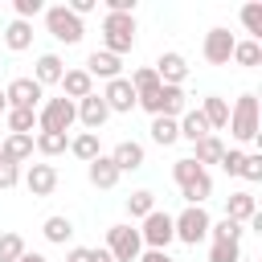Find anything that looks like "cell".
<instances>
[{
  "mask_svg": "<svg viewBox=\"0 0 262 262\" xmlns=\"http://www.w3.org/2000/svg\"><path fill=\"white\" fill-rule=\"evenodd\" d=\"M172 180H176L184 205H205V201L213 196V176H209V168H201L192 156H184V160L172 164Z\"/></svg>",
  "mask_w": 262,
  "mask_h": 262,
  "instance_id": "cell-1",
  "label": "cell"
},
{
  "mask_svg": "<svg viewBox=\"0 0 262 262\" xmlns=\"http://www.w3.org/2000/svg\"><path fill=\"white\" fill-rule=\"evenodd\" d=\"M139 106L151 119H180L188 111V94H184V86H156V90L139 94Z\"/></svg>",
  "mask_w": 262,
  "mask_h": 262,
  "instance_id": "cell-2",
  "label": "cell"
},
{
  "mask_svg": "<svg viewBox=\"0 0 262 262\" xmlns=\"http://www.w3.org/2000/svg\"><path fill=\"white\" fill-rule=\"evenodd\" d=\"M229 131H233L237 143H254L262 135V127H258V94L246 90V94H237L229 102Z\"/></svg>",
  "mask_w": 262,
  "mask_h": 262,
  "instance_id": "cell-3",
  "label": "cell"
},
{
  "mask_svg": "<svg viewBox=\"0 0 262 262\" xmlns=\"http://www.w3.org/2000/svg\"><path fill=\"white\" fill-rule=\"evenodd\" d=\"M102 49L115 53V57L131 53V49H135V16H127V12H106V16H102Z\"/></svg>",
  "mask_w": 262,
  "mask_h": 262,
  "instance_id": "cell-4",
  "label": "cell"
},
{
  "mask_svg": "<svg viewBox=\"0 0 262 262\" xmlns=\"http://www.w3.org/2000/svg\"><path fill=\"white\" fill-rule=\"evenodd\" d=\"M209 225H213V217L205 213V205H184V209L172 217V233H176V242H184V246H201V242L209 237Z\"/></svg>",
  "mask_w": 262,
  "mask_h": 262,
  "instance_id": "cell-5",
  "label": "cell"
},
{
  "mask_svg": "<svg viewBox=\"0 0 262 262\" xmlns=\"http://www.w3.org/2000/svg\"><path fill=\"white\" fill-rule=\"evenodd\" d=\"M41 16H45L49 37H53V41H61V45H78V41L86 37V25H82V20H78L66 4H49Z\"/></svg>",
  "mask_w": 262,
  "mask_h": 262,
  "instance_id": "cell-6",
  "label": "cell"
},
{
  "mask_svg": "<svg viewBox=\"0 0 262 262\" xmlns=\"http://www.w3.org/2000/svg\"><path fill=\"white\" fill-rule=\"evenodd\" d=\"M78 123V111L70 98H49L37 106V127L41 131H57V135H70V127Z\"/></svg>",
  "mask_w": 262,
  "mask_h": 262,
  "instance_id": "cell-7",
  "label": "cell"
},
{
  "mask_svg": "<svg viewBox=\"0 0 262 262\" xmlns=\"http://www.w3.org/2000/svg\"><path fill=\"white\" fill-rule=\"evenodd\" d=\"M139 242H143V250H168V246L176 242V233H172V213L151 209V213L143 217V225H139Z\"/></svg>",
  "mask_w": 262,
  "mask_h": 262,
  "instance_id": "cell-8",
  "label": "cell"
},
{
  "mask_svg": "<svg viewBox=\"0 0 262 262\" xmlns=\"http://www.w3.org/2000/svg\"><path fill=\"white\" fill-rule=\"evenodd\" d=\"M106 250H111V258L115 262H139V254H143V242H139V229L135 225H111L106 229Z\"/></svg>",
  "mask_w": 262,
  "mask_h": 262,
  "instance_id": "cell-9",
  "label": "cell"
},
{
  "mask_svg": "<svg viewBox=\"0 0 262 262\" xmlns=\"http://www.w3.org/2000/svg\"><path fill=\"white\" fill-rule=\"evenodd\" d=\"M233 45H237V37H233L225 25H217V29H209V33H205L201 57H205L209 66H229V57H233Z\"/></svg>",
  "mask_w": 262,
  "mask_h": 262,
  "instance_id": "cell-10",
  "label": "cell"
},
{
  "mask_svg": "<svg viewBox=\"0 0 262 262\" xmlns=\"http://www.w3.org/2000/svg\"><path fill=\"white\" fill-rule=\"evenodd\" d=\"M102 102H106L111 115H131V111L139 106V98H135V90H131L127 78H111V82L102 86Z\"/></svg>",
  "mask_w": 262,
  "mask_h": 262,
  "instance_id": "cell-11",
  "label": "cell"
},
{
  "mask_svg": "<svg viewBox=\"0 0 262 262\" xmlns=\"http://www.w3.org/2000/svg\"><path fill=\"white\" fill-rule=\"evenodd\" d=\"M4 98H8V106L37 111V106H41V98H45V90H41L33 78H12V82L4 86Z\"/></svg>",
  "mask_w": 262,
  "mask_h": 262,
  "instance_id": "cell-12",
  "label": "cell"
},
{
  "mask_svg": "<svg viewBox=\"0 0 262 262\" xmlns=\"http://www.w3.org/2000/svg\"><path fill=\"white\" fill-rule=\"evenodd\" d=\"M151 70H156L160 86H184V78H188V61H184V53H176V49L160 53Z\"/></svg>",
  "mask_w": 262,
  "mask_h": 262,
  "instance_id": "cell-13",
  "label": "cell"
},
{
  "mask_svg": "<svg viewBox=\"0 0 262 262\" xmlns=\"http://www.w3.org/2000/svg\"><path fill=\"white\" fill-rule=\"evenodd\" d=\"M74 111H78V123L86 127V131H102V123L111 119V111H106V102H102V94L94 90V94H86L82 102H74Z\"/></svg>",
  "mask_w": 262,
  "mask_h": 262,
  "instance_id": "cell-14",
  "label": "cell"
},
{
  "mask_svg": "<svg viewBox=\"0 0 262 262\" xmlns=\"http://www.w3.org/2000/svg\"><path fill=\"white\" fill-rule=\"evenodd\" d=\"M90 78H102V82H111V78H123V57H115V53H106V49H94L90 57H86V66H82Z\"/></svg>",
  "mask_w": 262,
  "mask_h": 262,
  "instance_id": "cell-15",
  "label": "cell"
},
{
  "mask_svg": "<svg viewBox=\"0 0 262 262\" xmlns=\"http://www.w3.org/2000/svg\"><path fill=\"white\" fill-rule=\"evenodd\" d=\"M57 86H61V98H70V102H82L86 94H94V78H90L82 66H78V70H66Z\"/></svg>",
  "mask_w": 262,
  "mask_h": 262,
  "instance_id": "cell-16",
  "label": "cell"
},
{
  "mask_svg": "<svg viewBox=\"0 0 262 262\" xmlns=\"http://www.w3.org/2000/svg\"><path fill=\"white\" fill-rule=\"evenodd\" d=\"M106 156H111V164L119 168V176H123V172H135V168H143V143H135V139L115 143Z\"/></svg>",
  "mask_w": 262,
  "mask_h": 262,
  "instance_id": "cell-17",
  "label": "cell"
},
{
  "mask_svg": "<svg viewBox=\"0 0 262 262\" xmlns=\"http://www.w3.org/2000/svg\"><path fill=\"white\" fill-rule=\"evenodd\" d=\"M25 188H29L33 196H49V192L57 188V168H53V164H29Z\"/></svg>",
  "mask_w": 262,
  "mask_h": 262,
  "instance_id": "cell-18",
  "label": "cell"
},
{
  "mask_svg": "<svg viewBox=\"0 0 262 262\" xmlns=\"http://www.w3.org/2000/svg\"><path fill=\"white\" fill-rule=\"evenodd\" d=\"M61 74H66V61H61L57 53H41L29 78H33V82H37V86L45 90V86H57V82H61Z\"/></svg>",
  "mask_w": 262,
  "mask_h": 262,
  "instance_id": "cell-19",
  "label": "cell"
},
{
  "mask_svg": "<svg viewBox=\"0 0 262 262\" xmlns=\"http://www.w3.org/2000/svg\"><path fill=\"white\" fill-rule=\"evenodd\" d=\"M33 135H4L0 139V160H8V164H25V160H33Z\"/></svg>",
  "mask_w": 262,
  "mask_h": 262,
  "instance_id": "cell-20",
  "label": "cell"
},
{
  "mask_svg": "<svg viewBox=\"0 0 262 262\" xmlns=\"http://www.w3.org/2000/svg\"><path fill=\"white\" fill-rule=\"evenodd\" d=\"M258 213V201H254V192H229L225 196V217L229 221H237V225H250V217Z\"/></svg>",
  "mask_w": 262,
  "mask_h": 262,
  "instance_id": "cell-21",
  "label": "cell"
},
{
  "mask_svg": "<svg viewBox=\"0 0 262 262\" xmlns=\"http://www.w3.org/2000/svg\"><path fill=\"white\" fill-rule=\"evenodd\" d=\"M86 180H90L94 188H115V184H119V168L111 164V156H106V151H102L98 160H90V164H86Z\"/></svg>",
  "mask_w": 262,
  "mask_h": 262,
  "instance_id": "cell-22",
  "label": "cell"
},
{
  "mask_svg": "<svg viewBox=\"0 0 262 262\" xmlns=\"http://www.w3.org/2000/svg\"><path fill=\"white\" fill-rule=\"evenodd\" d=\"M196 111L205 115L209 131H221V127H229V102H225L221 94H209V98H201V106H196Z\"/></svg>",
  "mask_w": 262,
  "mask_h": 262,
  "instance_id": "cell-23",
  "label": "cell"
},
{
  "mask_svg": "<svg viewBox=\"0 0 262 262\" xmlns=\"http://www.w3.org/2000/svg\"><path fill=\"white\" fill-rule=\"evenodd\" d=\"M176 127H180V139H188V143H196V139L213 135V131H209V123H205V115H201L196 106H188V111L176 119Z\"/></svg>",
  "mask_w": 262,
  "mask_h": 262,
  "instance_id": "cell-24",
  "label": "cell"
},
{
  "mask_svg": "<svg viewBox=\"0 0 262 262\" xmlns=\"http://www.w3.org/2000/svg\"><path fill=\"white\" fill-rule=\"evenodd\" d=\"M4 45H8L12 53H25V49L33 45V25H29V20H8V29H4Z\"/></svg>",
  "mask_w": 262,
  "mask_h": 262,
  "instance_id": "cell-25",
  "label": "cell"
},
{
  "mask_svg": "<svg viewBox=\"0 0 262 262\" xmlns=\"http://www.w3.org/2000/svg\"><path fill=\"white\" fill-rule=\"evenodd\" d=\"M33 147H37L45 160H53V156L70 151V135H57V131H37V135H33Z\"/></svg>",
  "mask_w": 262,
  "mask_h": 262,
  "instance_id": "cell-26",
  "label": "cell"
},
{
  "mask_svg": "<svg viewBox=\"0 0 262 262\" xmlns=\"http://www.w3.org/2000/svg\"><path fill=\"white\" fill-rule=\"evenodd\" d=\"M221 156H225V143L217 139V135H205V139H196L192 143V160L205 168V164H221Z\"/></svg>",
  "mask_w": 262,
  "mask_h": 262,
  "instance_id": "cell-27",
  "label": "cell"
},
{
  "mask_svg": "<svg viewBox=\"0 0 262 262\" xmlns=\"http://www.w3.org/2000/svg\"><path fill=\"white\" fill-rule=\"evenodd\" d=\"M41 233H45V242H53V246H66V242L74 237V221H70V217H61V213H53V217H45Z\"/></svg>",
  "mask_w": 262,
  "mask_h": 262,
  "instance_id": "cell-28",
  "label": "cell"
},
{
  "mask_svg": "<svg viewBox=\"0 0 262 262\" xmlns=\"http://www.w3.org/2000/svg\"><path fill=\"white\" fill-rule=\"evenodd\" d=\"M70 151H74L82 164H90V160H98V156H102V147H98V135H94V131H78V135L70 139Z\"/></svg>",
  "mask_w": 262,
  "mask_h": 262,
  "instance_id": "cell-29",
  "label": "cell"
},
{
  "mask_svg": "<svg viewBox=\"0 0 262 262\" xmlns=\"http://www.w3.org/2000/svg\"><path fill=\"white\" fill-rule=\"evenodd\" d=\"M4 119H8V135H33V127H37V111L8 106V111H4Z\"/></svg>",
  "mask_w": 262,
  "mask_h": 262,
  "instance_id": "cell-30",
  "label": "cell"
},
{
  "mask_svg": "<svg viewBox=\"0 0 262 262\" xmlns=\"http://www.w3.org/2000/svg\"><path fill=\"white\" fill-rule=\"evenodd\" d=\"M151 209H156V192H147V188H135V192L127 196V217H131V221H143Z\"/></svg>",
  "mask_w": 262,
  "mask_h": 262,
  "instance_id": "cell-31",
  "label": "cell"
},
{
  "mask_svg": "<svg viewBox=\"0 0 262 262\" xmlns=\"http://www.w3.org/2000/svg\"><path fill=\"white\" fill-rule=\"evenodd\" d=\"M151 143H160V147H172L176 139H180V127H176V119H151Z\"/></svg>",
  "mask_w": 262,
  "mask_h": 262,
  "instance_id": "cell-32",
  "label": "cell"
},
{
  "mask_svg": "<svg viewBox=\"0 0 262 262\" xmlns=\"http://www.w3.org/2000/svg\"><path fill=\"white\" fill-rule=\"evenodd\" d=\"M229 61H237V66H246V70H254V66L262 61V41H237Z\"/></svg>",
  "mask_w": 262,
  "mask_h": 262,
  "instance_id": "cell-33",
  "label": "cell"
},
{
  "mask_svg": "<svg viewBox=\"0 0 262 262\" xmlns=\"http://www.w3.org/2000/svg\"><path fill=\"white\" fill-rule=\"evenodd\" d=\"M242 233H246V225H237V221H229V217H221V221L209 225V237H213V242H242Z\"/></svg>",
  "mask_w": 262,
  "mask_h": 262,
  "instance_id": "cell-34",
  "label": "cell"
},
{
  "mask_svg": "<svg viewBox=\"0 0 262 262\" xmlns=\"http://www.w3.org/2000/svg\"><path fill=\"white\" fill-rule=\"evenodd\" d=\"M127 82H131V90H135V98L160 86V78H156V70H151V66H139V70H135V74L127 78Z\"/></svg>",
  "mask_w": 262,
  "mask_h": 262,
  "instance_id": "cell-35",
  "label": "cell"
},
{
  "mask_svg": "<svg viewBox=\"0 0 262 262\" xmlns=\"http://www.w3.org/2000/svg\"><path fill=\"white\" fill-rule=\"evenodd\" d=\"M209 262H242V242H213Z\"/></svg>",
  "mask_w": 262,
  "mask_h": 262,
  "instance_id": "cell-36",
  "label": "cell"
},
{
  "mask_svg": "<svg viewBox=\"0 0 262 262\" xmlns=\"http://www.w3.org/2000/svg\"><path fill=\"white\" fill-rule=\"evenodd\" d=\"M242 25H246L250 41H262V4H246L242 8Z\"/></svg>",
  "mask_w": 262,
  "mask_h": 262,
  "instance_id": "cell-37",
  "label": "cell"
},
{
  "mask_svg": "<svg viewBox=\"0 0 262 262\" xmlns=\"http://www.w3.org/2000/svg\"><path fill=\"white\" fill-rule=\"evenodd\" d=\"M25 254V237L20 233H0V262H16Z\"/></svg>",
  "mask_w": 262,
  "mask_h": 262,
  "instance_id": "cell-38",
  "label": "cell"
},
{
  "mask_svg": "<svg viewBox=\"0 0 262 262\" xmlns=\"http://www.w3.org/2000/svg\"><path fill=\"white\" fill-rule=\"evenodd\" d=\"M242 180H250V184H258L262 180V156L258 151H246V160H242V172H237Z\"/></svg>",
  "mask_w": 262,
  "mask_h": 262,
  "instance_id": "cell-39",
  "label": "cell"
},
{
  "mask_svg": "<svg viewBox=\"0 0 262 262\" xmlns=\"http://www.w3.org/2000/svg\"><path fill=\"white\" fill-rule=\"evenodd\" d=\"M12 12H16V20H29L33 25V16L45 12V4L41 0H12Z\"/></svg>",
  "mask_w": 262,
  "mask_h": 262,
  "instance_id": "cell-40",
  "label": "cell"
},
{
  "mask_svg": "<svg viewBox=\"0 0 262 262\" xmlns=\"http://www.w3.org/2000/svg\"><path fill=\"white\" fill-rule=\"evenodd\" d=\"M242 160H246L242 147H225V156H221V172H225V176H237V172H242Z\"/></svg>",
  "mask_w": 262,
  "mask_h": 262,
  "instance_id": "cell-41",
  "label": "cell"
},
{
  "mask_svg": "<svg viewBox=\"0 0 262 262\" xmlns=\"http://www.w3.org/2000/svg\"><path fill=\"white\" fill-rule=\"evenodd\" d=\"M12 184H20V168L8 164V160H0V188H12Z\"/></svg>",
  "mask_w": 262,
  "mask_h": 262,
  "instance_id": "cell-42",
  "label": "cell"
},
{
  "mask_svg": "<svg viewBox=\"0 0 262 262\" xmlns=\"http://www.w3.org/2000/svg\"><path fill=\"white\" fill-rule=\"evenodd\" d=\"M66 8H70V12H74V16H78V20H82V16H86V12H94V8H98V0H70V4H66Z\"/></svg>",
  "mask_w": 262,
  "mask_h": 262,
  "instance_id": "cell-43",
  "label": "cell"
},
{
  "mask_svg": "<svg viewBox=\"0 0 262 262\" xmlns=\"http://www.w3.org/2000/svg\"><path fill=\"white\" fill-rule=\"evenodd\" d=\"M139 262H176V258H172L168 250H143V254H139Z\"/></svg>",
  "mask_w": 262,
  "mask_h": 262,
  "instance_id": "cell-44",
  "label": "cell"
},
{
  "mask_svg": "<svg viewBox=\"0 0 262 262\" xmlns=\"http://www.w3.org/2000/svg\"><path fill=\"white\" fill-rule=\"evenodd\" d=\"M66 262H90V246H74V250L66 254Z\"/></svg>",
  "mask_w": 262,
  "mask_h": 262,
  "instance_id": "cell-45",
  "label": "cell"
},
{
  "mask_svg": "<svg viewBox=\"0 0 262 262\" xmlns=\"http://www.w3.org/2000/svg\"><path fill=\"white\" fill-rule=\"evenodd\" d=\"M90 262H115V258H111L106 246H94V250H90Z\"/></svg>",
  "mask_w": 262,
  "mask_h": 262,
  "instance_id": "cell-46",
  "label": "cell"
},
{
  "mask_svg": "<svg viewBox=\"0 0 262 262\" xmlns=\"http://www.w3.org/2000/svg\"><path fill=\"white\" fill-rule=\"evenodd\" d=\"M16 262H49V258H45V254H29V250H25V254H20Z\"/></svg>",
  "mask_w": 262,
  "mask_h": 262,
  "instance_id": "cell-47",
  "label": "cell"
},
{
  "mask_svg": "<svg viewBox=\"0 0 262 262\" xmlns=\"http://www.w3.org/2000/svg\"><path fill=\"white\" fill-rule=\"evenodd\" d=\"M8 111V98H4V86H0V115Z\"/></svg>",
  "mask_w": 262,
  "mask_h": 262,
  "instance_id": "cell-48",
  "label": "cell"
}]
</instances>
